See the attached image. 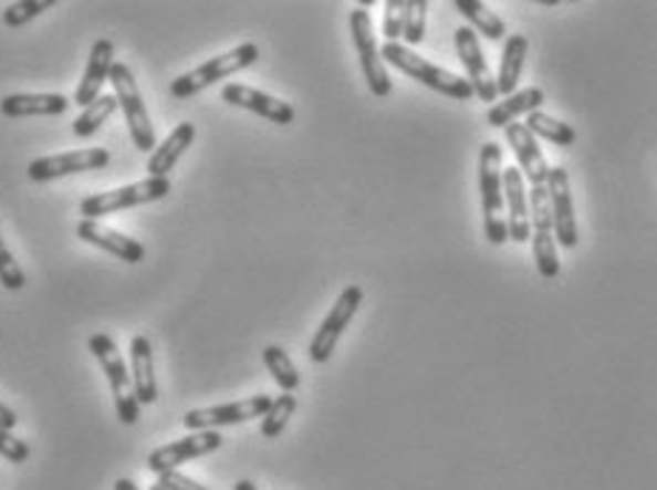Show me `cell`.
Segmentation results:
<instances>
[{"label": "cell", "instance_id": "10", "mask_svg": "<svg viewBox=\"0 0 657 490\" xmlns=\"http://www.w3.org/2000/svg\"><path fill=\"white\" fill-rule=\"evenodd\" d=\"M361 303H363V290L357 284L346 286V290L341 292V298L335 301V306H332V312L326 315V321L321 323V330H317L315 337H312L310 343L312 363H326L328 357H332L341 335L346 332L352 317L357 315V310H361Z\"/></svg>", "mask_w": 657, "mask_h": 490}, {"label": "cell", "instance_id": "7", "mask_svg": "<svg viewBox=\"0 0 657 490\" xmlns=\"http://www.w3.org/2000/svg\"><path fill=\"white\" fill-rule=\"evenodd\" d=\"M530 241H533V259L535 267H539V275H542L544 281L559 278L561 264L559 252H555V230L553 213H550L548 185L530 188Z\"/></svg>", "mask_w": 657, "mask_h": 490}, {"label": "cell", "instance_id": "1", "mask_svg": "<svg viewBox=\"0 0 657 490\" xmlns=\"http://www.w3.org/2000/svg\"><path fill=\"white\" fill-rule=\"evenodd\" d=\"M502 148L497 143H484L479 150V199H482L484 239L493 247L508 244V216H504L502 194Z\"/></svg>", "mask_w": 657, "mask_h": 490}, {"label": "cell", "instance_id": "25", "mask_svg": "<svg viewBox=\"0 0 657 490\" xmlns=\"http://www.w3.org/2000/svg\"><path fill=\"white\" fill-rule=\"evenodd\" d=\"M453 9L468 20V29L477 34H484L488 40L508 38V27L497 12H490L488 3L482 0H453Z\"/></svg>", "mask_w": 657, "mask_h": 490}, {"label": "cell", "instance_id": "4", "mask_svg": "<svg viewBox=\"0 0 657 490\" xmlns=\"http://www.w3.org/2000/svg\"><path fill=\"white\" fill-rule=\"evenodd\" d=\"M255 60H258L255 43L236 45L232 52L219 54V58H210L207 63H201L199 69H194V72H187V74H181V77H176L174 83H170V94H174L176 100L194 97V94L210 88V85H216L219 80H227V77H232V74H239V72H244V69H250Z\"/></svg>", "mask_w": 657, "mask_h": 490}, {"label": "cell", "instance_id": "23", "mask_svg": "<svg viewBox=\"0 0 657 490\" xmlns=\"http://www.w3.org/2000/svg\"><path fill=\"white\" fill-rule=\"evenodd\" d=\"M544 103V91L542 88H524L515 91L510 97H504L502 103L490 105L488 108V125L490 128H508L513 125L519 116H530L533 111L542 108Z\"/></svg>", "mask_w": 657, "mask_h": 490}, {"label": "cell", "instance_id": "15", "mask_svg": "<svg viewBox=\"0 0 657 490\" xmlns=\"http://www.w3.org/2000/svg\"><path fill=\"white\" fill-rule=\"evenodd\" d=\"M221 100H225L227 105H236V108H244V111H252V114L264 116V119H270V123L275 125H292L295 123V108H292L290 103H284V100L278 97H270V94H264V91L258 88H250V85H241V83H230L221 88Z\"/></svg>", "mask_w": 657, "mask_h": 490}, {"label": "cell", "instance_id": "30", "mask_svg": "<svg viewBox=\"0 0 657 490\" xmlns=\"http://www.w3.org/2000/svg\"><path fill=\"white\" fill-rule=\"evenodd\" d=\"M428 27V0H406V27H403V40L408 49L426 40Z\"/></svg>", "mask_w": 657, "mask_h": 490}, {"label": "cell", "instance_id": "38", "mask_svg": "<svg viewBox=\"0 0 657 490\" xmlns=\"http://www.w3.org/2000/svg\"><path fill=\"white\" fill-rule=\"evenodd\" d=\"M236 490H258V488L250 482V479H241V482H236Z\"/></svg>", "mask_w": 657, "mask_h": 490}, {"label": "cell", "instance_id": "33", "mask_svg": "<svg viewBox=\"0 0 657 490\" xmlns=\"http://www.w3.org/2000/svg\"><path fill=\"white\" fill-rule=\"evenodd\" d=\"M406 27V0H388L386 14H383V38L386 43H397Z\"/></svg>", "mask_w": 657, "mask_h": 490}, {"label": "cell", "instance_id": "16", "mask_svg": "<svg viewBox=\"0 0 657 490\" xmlns=\"http://www.w3.org/2000/svg\"><path fill=\"white\" fill-rule=\"evenodd\" d=\"M504 139H508V145L513 148L515 154V161H519V170H522L524 179L530 181V188H542V185H548L550 179V168H548V159H544L542 148H539V143H535V136L530 134L528 125H508L504 128Z\"/></svg>", "mask_w": 657, "mask_h": 490}, {"label": "cell", "instance_id": "37", "mask_svg": "<svg viewBox=\"0 0 657 490\" xmlns=\"http://www.w3.org/2000/svg\"><path fill=\"white\" fill-rule=\"evenodd\" d=\"M114 490H139V488H136V484L131 482V479H119V482L114 484Z\"/></svg>", "mask_w": 657, "mask_h": 490}, {"label": "cell", "instance_id": "19", "mask_svg": "<svg viewBox=\"0 0 657 490\" xmlns=\"http://www.w3.org/2000/svg\"><path fill=\"white\" fill-rule=\"evenodd\" d=\"M77 239H83L85 244L100 247V250L111 252V256H116L119 261H128V264H139L145 259V247L139 241L128 239V236L111 230V227L100 225V221H80Z\"/></svg>", "mask_w": 657, "mask_h": 490}, {"label": "cell", "instance_id": "6", "mask_svg": "<svg viewBox=\"0 0 657 490\" xmlns=\"http://www.w3.org/2000/svg\"><path fill=\"white\" fill-rule=\"evenodd\" d=\"M168 194H170V179H150L148 176V179L125 185V188L88 196V199L80 201V213L85 216V221H97L103 219V216L123 213V210H131V207L159 201Z\"/></svg>", "mask_w": 657, "mask_h": 490}, {"label": "cell", "instance_id": "11", "mask_svg": "<svg viewBox=\"0 0 657 490\" xmlns=\"http://www.w3.org/2000/svg\"><path fill=\"white\" fill-rule=\"evenodd\" d=\"M221 442H225V437H221L219 431H194L190 437L176 439V442H170V446L156 448V451L148 457V471L156 473V477L179 471V465L219 451Z\"/></svg>", "mask_w": 657, "mask_h": 490}, {"label": "cell", "instance_id": "14", "mask_svg": "<svg viewBox=\"0 0 657 490\" xmlns=\"http://www.w3.org/2000/svg\"><path fill=\"white\" fill-rule=\"evenodd\" d=\"M548 194H550V213H553L555 241H559L561 247L573 250V247L578 244V227H575V205H573V190H570L567 170L550 168Z\"/></svg>", "mask_w": 657, "mask_h": 490}, {"label": "cell", "instance_id": "36", "mask_svg": "<svg viewBox=\"0 0 657 490\" xmlns=\"http://www.w3.org/2000/svg\"><path fill=\"white\" fill-rule=\"evenodd\" d=\"M14 426H18V414H14L12 408L7 406V403H0V428H7V431H12Z\"/></svg>", "mask_w": 657, "mask_h": 490}, {"label": "cell", "instance_id": "2", "mask_svg": "<svg viewBox=\"0 0 657 490\" xmlns=\"http://www.w3.org/2000/svg\"><path fill=\"white\" fill-rule=\"evenodd\" d=\"M380 58L383 63H392L394 69H400L403 74H408L411 80L423 83L426 88L437 91V94H442V97H451L457 100V103H468V100L477 97L468 80L457 77V74L451 72H445V69H439V65L428 63L426 58H419L417 52H411L408 45L386 43L380 49Z\"/></svg>", "mask_w": 657, "mask_h": 490}, {"label": "cell", "instance_id": "32", "mask_svg": "<svg viewBox=\"0 0 657 490\" xmlns=\"http://www.w3.org/2000/svg\"><path fill=\"white\" fill-rule=\"evenodd\" d=\"M0 284L7 286L9 292H20L23 286H27V275H23V270H20L12 250L3 244V239H0Z\"/></svg>", "mask_w": 657, "mask_h": 490}, {"label": "cell", "instance_id": "5", "mask_svg": "<svg viewBox=\"0 0 657 490\" xmlns=\"http://www.w3.org/2000/svg\"><path fill=\"white\" fill-rule=\"evenodd\" d=\"M111 88H114V97L119 103L125 114V123H128L131 139L139 150L145 154H154L156 150V136H154V123H150V114L143 103V94H139V85H136L134 74L125 63H114L111 69Z\"/></svg>", "mask_w": 657, "mask_h": 490}, {"label": "cell", "instance_id": "20", "mask_svg": "<svg viewBox=\"0 0 657 490\" xmlns=\"http://www.w3.org/2000/svg\"><path fill=\"white\" fill-rule=\"evenodd\" d=\"M131 372H134V392L139 406H154L159 400V388H156L154 375V346L145 335H136L131 341Z\"/></svg>", "mask_w": 657, "mask_h": 490}, {"label": "cell", "instance_id": "18", "mask_svg": "<svg viewBox=\"0 0 657 490\" xmlns=\"http://www.w3.org/2000/svg\"><path fill=\"white\" fill-rule=\"evenodd\" d=\"M111 69H114V43L100 38L91 45V58L85 63V74L80 80L77 91H74V103L80 108H88L94 100L103 97V85L111 80Z\"/></svg>", "mask_w": 657, "mask_h": 490}, {"label": "cell", "instance_id": "13", "mask_svg": "<svg viewBox=\"0 0 657 490\" xmlns=\"http://www.w3.org/2000/svg\"><path fill=\"white\" fill-rule=\"evenodd\" d=\"M453 43H457V54L459 60H462L465 72H468V83H471L473 94H477L482 103H493L497 105V80H493V74H490V65L488 60H484V52L482 45H479V38L473 29L468 27H459L457 34H453Z\"/></svg>", "mask_w": 657, "mask_h": 490}, {"label": "cell", "instance_id": "24", "mask_svg": "<svg viewBox=\"0 0 657 490\" xmlns=\"http://www.w3.org/2000/svg\"><path fill=\"white\" fill-rule=\"evenodd\" d=\"M528 38L524 34H510L504 40V52L502 63H499V77H497V91L502 97H510L515 94V85L522 80L524 72V60H528Z\"/></svg>", "mask_w": 657, "mask_h": 490}, {"label": "cell", "instance_id": "22", "mask_svg": "<svg viewBox=\"0 0 657 490\" xmlns=\"http://www.w3.org/2000/svg\"><path fill=\"white\" fill-rule=\"evenodd\" d=\"M196 139V125L194 123H181L176 125L174 134L165 139L161 145H156V150L150 154L148 159V176L150 179H168L170 170L176 168V161L181 159V154H185L190 145H194Z\"/></svg>", "mask_w": 657, "mask_h": 490}, {"label": "cell", "instance_id": "21", "mask_svg": "<svg viewBox=\"0 0 657 490\" xmlns=\"http://www.w3.org/2000/svg\"><path fill=\"white\" fill-rule=\"evenodd\" d=\"M72 100L63 94H9L0 100V114L9 119H23V116H58L65 114Z\"/></svg>", "mask_w": 657, "mask_h": 490}, {"label": "cell", "instance_id": "9", "mask_svg": "<svg viewBox=\"0 0 657 490\" xmlns=\"http://www.w3.org/2000/svg\"><path fill=\"white\" fill-rule=\"evenodd\" d=\"M272 406V397L267 394H255L239 403H227V406H210V408H194L185 414L187 431H216L221 426H241L247 419H261Z\"/></svg>", "mask_w": 657, "mask_h": 490}, {"label": "cell", "instance_id": "3", "mask_svg": "<svg viewBox=\"0 0 657 490\" xmlns=\"http://www.w3.org/2000/svg\"><path fill=\"white\" fill-rule=\"evenodd\" d=\"M88 348L94 352L100 366H103L105 377H108V386H111V394H114V406H116V414H119V423H123V426H136V423H139V400H136L134 377L128 375L123 352L116 348L114 337H108L105 332L91 335Z\"/></svg>", "mask_w": 657, "mask_h": 490}, {"label": "cell", "instance_id": "12", "mask_svg": "<svg viewBox=\"0 0 657 490\" xmlns=\"http://www.w3.org/2000/svg\"><path fill=\"white\" fill-rule=\"evenodd\" d=\"M111 154L105 148H80L69 150V154L43 156L29 165V179L32 181H52L63 179L72 174H88V170L108 168Z\"/></svg>", "mask_w": 657, "mask_h": 490}, {"label": "cell", "instance_id": "31", "mask_svg": "<svg viewBox=\"0 0 657 490\" xmlns=\"http://www.w3.org/2000/svg\"><path fill=\"white\" fill-rule=\"evenodd\" d=\"M54 7V0H18V3H9L7 12H3V23L9 29H20L32 23L34 18H40L43 12Z\"/></svg>", "mask_w": 657, "mask_h": 490}, {"label": "cell", "instance_id": "28", "mask_svg": "<svg viewBox=\"0 0 657 490\" xmlns=\"http://www.w3.org/2000/svg\"><path fill=\"white\" fill-rule=\"evenodd\" d=\"M264 366L270 368L272 380L284 388V394H292L298 386H301V375H298L295 363L290 361L281 346H267L264 348Z\"/></svg>", "mask_w": 657, "mask_h": 490}, {"label": "cell", "instance_id": "39", "mask_svg": "<svg viewBox=\"0 0 657 490\" xmlns=\"http://www.w3.org/2000/svg\"><path fill=\"white\" fill-rule=\"evenodd\" d=\"M150 490H168V488H161V484L156 482V484H150Z\"/></svg>", "mask_w": 657, "mask_h": 490}, {"label": "cell", "instance_id": "8", "mask_svg": "<svg viewBox=\"0 0 657 490\" xmlns=\"http://www.w3.org/2000/svg\"><path fill=\"white\" fill-rule=\"evenodd\" d=\"M348 29H352V40H355L357 58H361L363 77H366L368 91L374 97H388L392 94V80H388L386 63L380 58V49H377V38H374V23L368 9L357 7L355 12L348 14Z\"/></svg>", "mask_w": 657, "mask_h": 490}, {"label": "cell", "instance_id": "26", "mask_svg": "<svg viewBox=\"0 0 657 490\" xmlns=\"http://www.w3.org/2000/svg\"><path fill=\"white\" fill-rule=\"evenodd\" d=\"M524 125H528L530 134H533V136H542V139H548V143L561 145V148H570V145L575 143V128H573V125L561 123V119L544 114V111H533V114L528 116V123H524Z\"/></svg>", "mask_w": 657, "mask_h": 490}, {"label": "cell", "instance_id": "27", "mask_svg": "<svg viewBox=\"0 0 657 490\" xmlns=\"http://www.w3.org/2000/svg\"><path fill=\"white\" fill-rule=\"evenodd\" d=\"M116 108H119V103H116L114 94H103V97L94 100V103H91L88 108H83V114L74 119V134H77L80 139L94 136L105 123H108L111 116H114Z\"/></svg>", "mask_w": 657, "mask_h": 490}, {"label": "cell", "instance_id": "29", "mask_svg": "<svg viewBox=\"0 0 657 490\" xmlns=\"http://www.w3.org/2000/svg\"><path fill=\"white\" fill-rule=\"evenodd\" d=\"M295 408H298L295 394H281V397H275L270 411L261 417V434H264L267 439H275L278 434L286 428V423H290V417L295 414Z\"/></svg>", "mask_w": 657, "mask_h": 490}, {"label": "cell", "instance_id": "17", "mask_svg": "<svg viewBox=\"0 0 657 490\" xmlns=\"http://www.w3.org/2000/svg\"><path fill=\"white\" fill-rule=\"evenodd\" d=\"M504 207H508V236L515 244L530 241V190L524 188V176L519 168L502 170Z\"/></svg>", "mask_w": 657, "mask_h": 490}, {"label": "cell", "instance_id": "35", "mask_svg": "<svg viewBox=\"0 0 657 490\" xmlns=\"http://www.w3.org/2000/svg\"><path fill=\"white\" fill-rule=\"evenodd\" d=\"M159 484H161V488H168V490H207L205 484L194 482V479L185 477V473H179V471L161 473V477H159Z\"/></svg>", "mask_w": 657, "mask_h": 490}, {"label": "cell", "instance_id": "34", "mask_svg": "<svg viewBox=\"0 0 657 490\" xmlns=\"http://www.w3.org/2000/svg\"><path fill=\"white\" fill-rule=\"evenodd\" d=\"M29 446L23 442V439L12 437V431H7V428H0V457L9 459L12 465H20L27 462L29 459Z\"/></svg>", "mask_w": 657, "mask_h": 490}]
</instances>
